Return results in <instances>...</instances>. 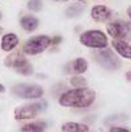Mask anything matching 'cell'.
I'll use <instances>...</instances> for the list:
<instances>
[{
  "label": "cell",
  "mask_w": 131,
  "mask_h": 132,
  "mask_svg": "<svg viewBox=\"0 0 131 132\" xmlns=\"http://www.w3.org/2000/svg\"><path fill=\"white\" fill-rule=\"evenodd\" d=\"M96 100V93L91 88H73L65 91L58 97V104L62 108H88Z\"/></svg>",
  "instance_id": "6da1fadb"
},
{
  "label": "cell",
  "mask_w": 131,
  "mask_h": 132,
  "mask_svg": "<svg viewBox=\"0 0 131 132\" xmlns=\"http://www.w3.org/2000/svg\"><path fill=\"white\" fill-rule=\"evenodd\" d=\"M92 58L96 61V63H99L101 66V68H104L106 70H110V71L118 70L122 66V62H121L119 57L115 56V53L109 48L95 49V52L92 53Z\"/></svg>",
  "instance_id": "7a4b0ae2"
},
{
  "label": "cell",
  "mask_w": 131,
  "mask_h": 132,
  "mask_svg": "<svg viewBox=\"0 0 131 132\" xmlns=\"http://www.w3.org/2000/svg\"><path fill=\"white\" fill-rule=\"evenodd\" d=\"M79 43L87 48L104 49L108 47V36L100 30H87L79 35Z\"/></svg>",
  "instance_id": "3957f363"
},
{
  "label": "cell",
  "mask_w": 131,
  "mask_h": 132,
  "mask_svg": "<svg viewBox=\"0 0 131 132\" xmlns=\"http://www.w3.org/2000/svg\"><path fill=\"white\" fill-rule=\"evenodd\" d=\"M12 93L20 98H25V100H36V98H42L44 95V89L43 87L38 86V84H27V83H21V84H16L12 88Z\"/></svg>",
  "instance_id": "277c9868"
},
{
  "label": "cell",
  "mask_w": 131,
  "mask_h": 132,
  "mask_svg": "<svg viewBox=\"0 0 131 132\" xmlns=\"http://www.w3.org/2000/svg\"><path fill=\"white\" fill-rule=\"evenodd\" d=\"M52 44V39L48 35H36L30 38L24 45V53L29 56H35L44 52Z\"/></svg>",
  "instance_id": "5b68a950"
},
{
  "label": "cell",
  "mask_w": 131,
  "mask_h": 132,
  "mask_svg": "<svg viewBox=\"0 0 131 132\" xmlns=\"http://www.w3.org/2000/svg\"><path fill=\"white\" fill-rule=\"evenodd\" d=\"M106 32L114 39V40H123L130 42L131 40V27L130 23L123 21H113L106 25Z\"/></svg>",
  "instance_id": "8992f818"
},
{
  "label": "cell",
  "mask_w": 131,
  "mask_h": 132,
  "mask_svg": "<svg viewBox=\"0 0 131 132\" xmlns=\"http://www.w3.org/2000/svg\"><path fill=\"white\" fill-rule=\"evenodd\" d=\"M47 106L45 101L26 104L22 106H18L14 109V118L17 120H25V119H33L35 118L42 110H44Z\"/></svg>",
  "instance_id": "52a82bcc"
},
{
  "label": "cell",
  "mask_w": 131,
  "mask_h": 132,
  "mask_svg": "<svg viewBox=\"0 0 131 132\" xmlns=\"http://www.w3.org/2000/svg\"><path fill=\"white\" fill-rule=\"evenodd\" d=\"M112 16L113 12L105 5H95L91 9V17L96 22H105L109 18H112Z\"/></svg>",
  "instance_id": "ba28073f"
},
{
  "label": "cell",
  "mask_w": 131,
  "mask_h": 132,
  "mask_svg": "<svg viewBox=\"0 0 131 132\" xmlns=\"http://www.w3.org/2000/svg\"><path fill=\"white\" fill-rule=\"evenodd\" d=\"M20 40H18V36L14 34V32H8L5 35H3L2 38V43H0V47L4 52H11L13 51L17 45H18Z\"/></svg>",
  "instance_id": "9c48e42d"
},
{
  "label": "cell",
  "mask_w": 131,
  "mask_h": 132,
  "mask_svg": "<svg viewBox=\"0 0 131 132\" xmlns=\"http://www.w3.org/2000/svg\"><path fill=\"white\" fill-rule=\"evenodd\" d=\"M112 45L114 48V51L126 60H131V45L128 44V42H123V40H114L112 42Z\"/></svg>",
  "instance_id": "30bf717a"
},
{
  "label": "cell",
  "mask_w": 131,
  "mask_h": 132,
  "mask_svg": "<svg viewBox=\"0 0 131 132\" xmlns=\"http://www.w3.org/2000/svg\"><path fill=\"white\" fill-rule=\"evenodd\" d=\"M61 132H90V128L84 123L66 122L61 126Z\"/></svg>",
  "instance_id": "8fae6325"
},
{
  "label": "cell",
  "mask_w": 131,
  "mask_h": 132,
  "mask_svg": "<svg viewBox=\"0 0 131 132\" xmlns=\"http://www.w3.org/2000/svg\"><path fill=\"white\" fill-rule=\"evenodd\" d=\"M47 129V123L44 120H34L26 123L21 127V132H44Z\"/></svg>",
  "instance_id": "7c38bea8"
},
{
  "label": "cell",
  "mask_w": 131,
  "mask_h": 132,
  "mask_svg": "<svg viewBox=\"0 0 131 132\" xmlns=\"http://www.w3.org/2000/svg\"><path fill=\"white\" fill-rule=\"evenodd\" d=\"M39 26V20L31 14H27V16H24L21 18V27L29 32L31 31H35Z\"/></svg>",
  "instance_id": "4fadbf2b"
},
{
  "label": "cell",
  "mask_w": 131,
  "mask_h": 132,
  "mask_svg": "<svg viewBox=\"0 0 131 132\" xmlns=\"http://www.w3.org/2000/svg\"><path fill=\"white\" fill-rule=\"evenodd\" d=\"M87 69H88V62L83 57H78L70 63V70L74 74H83L87 71Z\"/></svg>",
  "instance_id": "5bb4252c"
},
{
  "label": "cell",
  "mask_w": 131,
  "mask_h": 132,
  "mask_svg": "<svg viewBox=\"0 0 131 132\" xmlns=\"http://www.w3.org/2000/svg\"><path fill=\"white\" fill-rule=\"evenodd\" d=\"M25 58H26V57L22 54V52H21V51H14V52H12L9 56H7V57H5L4 63H5L7 68H12V69H14L16 66H17L21 61H24Z\"/></svg>",
  "instance_id": "9a60e30c"
},
{
  "label": "cell",
  "mask_w": 131,
  "mask_h": 132,
  "mask_svg": "<svg viewBox=\"0 0 131 132\" xmlns=\"http://www.w3.org/2000/svg\"><path fill=\"white\" fill-rule=\"evenodd\" d=\"M14 70H16V73H18V74H21V75H31L33 73H34V69H33V65L25 58L24 61H21L16 68H14Z\"/></svg>",
  "instance_id": "2e32d148"
},
{
  "label": "cell",
  "mask_w": 131,
  "mask_h": 132,
  "mask_svg": "<svg viewBox=\"0 0 131 132\" xmlns=\"http://www.w3.org/2000/svg\"><path fill=\"white\" fill-rule=\"evenodd\" d=\"M83 12H84L83 4H73V5L68 7V9L65 11V14L69 18H74V17H79Z\"/></svg>",
  "instance_id": "e0dca14e"
},
{
  "label": "cell",
  "mask_w": 131,
  "mask_h": 132,
  "mask_svg": "<svg viewBox=\"0 0 131 132\" xmlns=\"http://www.w3.org/2000/svg\"><path fill=\"white\" fill-rule=\"evenodd\" d=\"M69 83H70L73 87H75V88H84V87H87V80H86L83 77H77V75H74V77H72V78L69 79Z\"/></svg>",
  "instance_id": "ac0fdd59"
},
{
  "label": "cell",
  "mask_w": 131,
  "mask_h": 132,
  "mask_svg": "<svg viewBox=\"0 0 131 132\" xmlns=\"http://www.w3.org/2000/svg\"><path fill=\"white\" fill-rule=\"evenodd\" d=\"M43 7V2L42 0H29L27 2V9L33 11V12H39Z\"/></svg>",
  "instance_id": "d6986e66"
},
{
  "label": "cell",
  "mask_w": 131,
  "mask_h": 132,
  "mask_svg": "<svg viewBox=\"0 0 131 132\" xmlns=\"http://www.w3.org/2000/svg\"><path fill=\"white\" fill-rule=\"evenodd\" d=\"M108 132H131L128 128H126V127H121V126H112L110 128H109V131Z\"/></svg>",
  "instance_id": "ffe728a7"
},
{
  "label": "cell",
  "mask_w": 131,
  "mask_h": 132,
  "mask_svg": "<svg viewBox=\"0 0 131 132\" xmlns=\"http://www.w3.org/2000/svg\"><path fill=\"white\" fill-rule=\"evenodd\" d=\"M62 42V38L61 36H55V38H52V45H57V44H60Z\"/></svg>",
  "instance_id": "44dd1931"
},
{
  "label": "cell",
  "mask_w": 131,
  "mask_h": 132,
  "mask_svg": "<svg viewBox=\"0 0 131 132\" xmlns=\"http://www.w3.org/2000/svg\"><path fill=\"white\" fill-rule=\"evenodd\" d=\"M125 77H126V79H127L128 82H131V69H128V70L126 71V74H125Z\"/></svg>",
  "instance_id": "7402d4cb"
},
{
  "label": "cell",
  "mask_w": 131,
  "mask_h": 132,
  "mask_svg": "<svg viewBox=\"0 0 131 132\" xmlns=\"http://www.w3.org/2000/svg\"><path fill=\"white\" fill-rule=\"evenodd\" d=\"M4 92H5V87L0 83V93H4Z\"/></svg>",
  "instance_id": "603a6c76"
},
{
  "label": "cell",
  "mask_w": 131,
  "mask_h": 132,
  "mask_svg": "<svg viewBox=\"0 0 131 132\" xmlns=\"http://www.w3.org/2000/svg\"><path fill=\"white\" fill-rule=\"evenodd\" d=\"M127 16L131 18V7H128V8H127Z\"/></svg>",
  "instance_id": "cb8c5ba5"
},
{
  "label": "cell",
  "mask_w": 131,
  "mask_h": 132,
  "mask_svg": "<svg viewBox=\"0 0 131 132\" xmlns=\"http://www.w3.org/2000/svg\"><path fill=\"white\" fill-rule=\"evenodd\" d=\"M0 32H3V29L2 27H0Z\"/></svg>",
  "instance_id": "d4e9b609"
},
{
  "label": "cell",
  "mask_w": 131,
  "mask_h": 132,
  "mask_svg": "<svg viewBox=\"0 0 131 132\" xmlns=\"http://www.w3.org/2000/svg\"><path fill=\"white\" fill-rule=\"evenodd\" d=\"M78 2H84V0H78Z\"/></svg>",
  "instance_id": "484cf974"
},
{
  "label": "cell",
  "mask_w": 131,
  "mask_h": 132,
  "mask_svg": "<svg viewBox=\"0 0 131 132\" xmlns=\"http://www.w3.org/2000/svg\"><path fill=\"white\" fill-rule=\"evenodd\" d=\"M0 18H2V13H0Z\"/></svg>",
  "instance_id": "4316f807"
},
{
  "label": "cell",
  "mask_w": 131,
  "mask_h": 132,
  "mask_svg": "<svg viewBox=\"0 0 131 132\" xmlns=\"http://www.w3.org/2000/svg\"><path fill=\"white\" fill-rule=\"evenodd\" d=\"M65 2H66V0H65Z\"/></svg>",
  "instance_id": "83f0119b"
}]
</instances>
